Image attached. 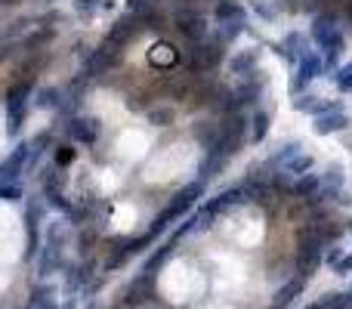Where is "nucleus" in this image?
<instances>
[{"mask_svg": "<svg viewBox=\"0 0 352 309\" xmlns=\"http://www.w3.org/2000/svg\"><path fill=\"white\" fill-rule=\"evenodd\" d=\"M259 47H247V49H235V53L226 56V62H222V68H226L232 78H244V74L257 71L259 68Z\"/></svg>", "mask_w": 352, "mask_h": 309, "instance_id": "14", "label": "nucleus"}, {"mask_svg": "<svg viewBox=\"0 0 352 309\" xmlns=\"http://www.w3.org/2000/svg\"><path fill=\"white\" fill-rule=\"evenodd\" d=\"M232 93H235V99H238L241 111L257 108V105L266 99V93H269V74H266L263 68H257V71L244 74V78H235Z\"/></svg>", "mask_w": 352, "mask_h": 309, "instance_id": "5", "label": "nucleus"}, {"mask_svg": "<svg viewBox=\"0 0 352 309\" xmlns=\"http://www.w3.org/2000/svg\"><path fill=\"white\" fill-rule=\"evenodd\" d=\"M167 19H170V37L183 47H195V43L207 41L210 10L204 3H173Z\"/></svg>", "mask_w": 352, "mask_h": 309, "instance_id": "2", "label": "nucleus"}, {"mask_svg": "<svg viewBox=\"0 0 352 309\" xmlns=\"http://www.w3.org/2000/svg\"><path fill=\"white\" fill-rule=\"evenodd\" d=\"M340 22H346L352 31V0H343V6H340Z\"/></svg>", "mask_w": 352, "mask_h": 309, "instance_id": "30", "label": "nucleus"}, {"mask_svg": "<svg viewBox=\"0 0 352 309\" xmlns=\"http://www.w3.org/2000/svg\"><path fill=\"white\" fill-rule=\"evenodd\" d=\"M331 78H333V87H337L340 93H352V62H346V65H337Z\"/></svg>", "mask_w": 352, "mask_h": 309, "instance_id": "24", "label": "nucleus"}, {"mask_svg": "<svg viewBox=\"0 0 352 309\" xmlns=\"http://www.w3.org/2000/svg\"><path fill=\"white\" fill-rule=\"evenodd\" d=\"M269 130H272V108H266V105L250 108V115H247V142H253V146L266 142Z\"/></svg>", "mask_w": 352, "mask_h": 309, "instance_id": "15", "label": "nucleus"}, {"mask_svg": "<svg viewBox=\"0 0 352 309\" xmlns=\"http://www.w3.org/2000/svg\"><path fill=\"white\" fill-rule=\"evenodd\" d=\"M62 222V220H59ZM59 222H53V226L47 229V241L40 244V251H37V275L47 278L53 275L56 269L62 266V244H59Z\"/></svg>", "mask_w": 352, "mask_h": 309, "instance_id": "9", "label": "nucleus"}, {"mask_svg": "<svg viewBox=\"0 0 352 309\" xmlns=\"http://www.w3.org/2000/svg\"><path fill=\"white\" fill-rule=\"evenodd\" d=\"M337 99H321V96H315V93H300V96H294V108L296 111H303V115H321V111H331V108H337Z\"/></svg>", "mask_w": 352, "mask_h": 309, "instance_id": "19", "label": "nucleus"}, {"mask_svg": "<svg viewBox=\"0 0 352 309\" xmlns=\"http://www.w3.org/2000/svg\"><path fill=\"white\" fill-rule=\"evenodd\" d=\"M318 179H321V185H318V198H321L325 204L343 195V183H346L343 164H331L325 173H318Z\"/></svg>", "mask_w": 352, "mask_h": 309, "instance_id": "16", "label": "nucleus"}, {"mask_svg": "<svg viewBox=\"0 0 352 309\" xmlns=\"http://www.w3.org/2000/svg\"><path fill=\"white\" fill-rule=\"evenodd\" d=\"M19 309H28V306H19Z\"/></svg>", "mask_w": 352, "mask_h": 309, "instance_id": "35", "label": "nucleus"}, {"mask_svg": "<svg viewBox=\"0 0 352 309\" xmlns=\"http://www.w3.org/2000/svg\"><path fill=\"white\" fill-rule=\"evenodd\" d=\"M189 133H191V139L207 152V148L216 142V136H220V117H216V121H210V117H198V121L189 127Z\"/></svg>", "mask_w": 352, "mask_h": 309, "instance_id": "18", "label": "nucleus"}, {"mask_svg": "<svg viewBox=\"0 0 352 309\" xmlns=\"http://www.w3.org/2000/svg\"><path fill=\"white\" fill-rule=\"evenodd\" d=\"M333 272H337V275H349L352 272V253H343V260L333 266Z\"/></svg>", "mask_w": 352, "mask_h": 309, "instance_id": "29", "label": "nucleus"}, {"mask_svg": "<svg viewBox=\"0 0 352 309\" xmlns=\"http://www.w3.org/2000/svg\"><path fill=\"white\" fill-rule=\"evenodd\" d=\"M303 309H346V294H325Z\"/></svg>", "mask_w": 352, "mask_h": 309, "instance_id": "26", "label": "nucleus"}, {"mask_svg": "<svg viewBox=\"0 0 352 309\" xmlns=\"http://www.w3.org/2000/svg\"><path fill=\"white\" fill-rule=\"evenodd\" d=\"M306 49H312V43H309V34H306V31H296V28L284 31V37L275 43V56L281 62H288L290 68L296 65V59H300Z\"/></svg>", "mask_w": 352, "mask_h": 309, "instance_id": "11", "label": "nucleus"}, {"mask_svg": "<svg viewBox=\"0 0 352 309\" xmlns=\"http://www.w3.org/2000/svg\"><path fill=\"white\" fill-rule=\"evenodd\" d=\"M346 229H349V235H352V220H349V226H346Z\"/></svg>", "mask_w": 352, "mask_h": 309, "instance_id": "33", "label": "nucleus"}, {"mask_svg": "<svg viewBox=\"0 0 352 309\" xmlns=\"http://www.w3.org/2000/svg\"><path fill=\"white\" fill-rule=\"evenodd\" d=\"M78 19H96L102 12V0H71Z\"/></svg>", "mask_w": 352, "mask_h": 309, "instance_id": "25", "label": "nucleus"}, {"mask_svg": "<svg viewBox=\"0 0 352 309\" xmlns=\"http://www.w3.org/2000/svg\"><path fill=\"white\" fill-rule=\"evenodd\" d=\"M269 309H281V306H275V303H272V306H269Z\"/></svg>", "mask_w": 352, "mask_h": 309, "instance_id": "34", "label": "nucleus"}, {"mask_svg": "<svg viewBox=\"0 0 352 309\" xmlns=\"http://www.w3.org/2000/svg\"><path fill=\"white\" fill-rule=\"evenodd\" d=\"M250 12L263 22H275L281 16V6H278V0H250Z\"/></svg>", "mask_w": 352, "mask_h": 309, "instance_id": "23", "label": "nucleus"}, {"mask_svg": "<svg viewBox=\"0 0 352 309\" xmlns=\"http://www.w3.org/2000/svg\"><path fill=\"white\" fill-rule=\"evenodd\" d=\"M22 198H25V189L19 183L0 185V201H22Z\"/></svg>", "mask_w": 352, "mask_h": 309, "instance_id": "27", "label": "nucleus"}, {"mask_svg": "<svg viewBox=\"0 0 352 309\" xmlns=\"http://www.w3.org/2000/svg\"><path fill=\"white\" fill-rule=\"evenodd\" d=\"M154 3H170V0H154Z\"/></svg>", "mask_w": 352, "mask_h": 309, "instance_id": "32", "label": "nucleus"}, {"mask_svg": "<svg viewBox=\"0 0 352 309\" xmlns=\"http://www.w3.org/2000/svg\"><path fill=\"white\" fill-rule=\"evenodd\" d=\"M28 309H59L53 284H37V288L31 290V306Z\"/></svg>", "mask_w": 352, "mask_h": 309, "instance_id": "22", "label": "nucleus"}, {"mask_svg": "<svg viewBox=\"0 0 352 309\" xmlns=\"http://www.w3.org/2000/svg\"><path fill=\"white\" fill-rule=\"evenodd\" d=\"M40 198H43V201H47L53 210H59V214L74 216V204L68 201L65 192H62V179H59V173H56L53 164L43 167V173H40Z\"/></svg>", "mask_w": 352, "mask_h": 309, "instance_id": "8", "label": "nucleus"}, {"mask_svg": "<svg viewBox=\"0 0 352 309\" xmlns=\"http://www.w3.org/2000/svg\"><path fill=\"white\" fill-rule=\"evenodd\" d=\"M281 170H284V173H290V176L296 179V176H303V173H312V170H315V158H312L309 152H303V148H300L296 154H290V158L284 161Z\"/></svg>", "mask_w": 352, "mask_h": 309, "instance_id": "20", "label": "nucleus"}, {"mask_svg": "<svg viewBox=\"0 0 352 309\" xmlns=\"http://www.w3.org/2000/svg\"><path fill=\"white\" fill-rule=\"evenodd\" d=\"M56 148V154H53V158H56V164H71V158H74V148L71 146H68V142H59V146H53Z\"/></svg>", "mask_w": 352, "mask_h": 309, "instance_id": "28", "label": "nucleus"}, {"mask_svg": "<svg viewBox=\"0 0 352 309\" xmlns=\"http://www.w3.org/2000/svg\"><path fill=\"white\" fill-rule=\"evenodd\" d=\"M59 309H74V300H68V303H65V306H59Z\"/></svg>", "mask_w": 352, "mask_h": 309, "instance_id": "31", "label": "nucleus"}, {"mask_svg": "<svg viewBox=\"0 0 352 309\" xmlns=\"http://www.w3.org/2000/svg\"><path fill=\"white\" fill-rule=\"evenodd\" d=\"M37 90V74H12V80L3 90V115H6V136H19L28 121L31 99Z\"/></svg>", "mask_w": 352, "mask_h": 309, "instance_id": "3", "label": "nucleus"}, {"mask_svg": "<svg viewBox=\"0 0 352 309\" xmlns=\"http://www.w3.org/2000/svg\"><path fill=\"white\" fill-rule=\"evenodd\" d=\"M204 192H207V183H204V179H189V183L185 185H179L176 192H173L170 198H167L164 201V207H161V214L154 216L152 220V226L145 229L148 235H152V238H158V235H164L167 229L173 226V220H183L185 214H189L191 207H195L198 201H201L204 198Z\"/></svg>", "mask_w": 352, "mask_h": 309, "instance_id": "4", "label": "nucleus"}, {"mask_svg": "<svg viewBox=\"0 0 352 309\" xmlns=\"http://www.w3.org/2000/svg\"><path fill=\"white\" fill-rule=\"evenodd\" d=\"M309 43L325 59V74L340 65V56L346 49V34L340 28V10H318L309 19Z\"/></svg>", "mask_w": 352, "mask_h": 309, "instance_id": "1", "label": "nucleus"}, {"mask_svg": "<svg viewBox=\"0 0 352 309\" xmlns=\"http://www.w3.org/2000/svg\"><path fill=\"white\" fill-rule=\"evenodd\" d=\"M349 124H352V117L343 111V105H337V108L321 111V115L312 117V133L315 136H333V133L349 130Z\"/></svg>", "mask_w": 352, "mask_h": 309, "instance_id": "12", "label": "nucleus"}, {"mask_svg": "<svg viewBox=\"0 0 352 309\" xmlns=\"http://www.w3.org/2000/svg\"><path fill=\"white\" fill-rule=\"evenodd\" d=\"M117 309H127V306H117Z\"/></svg>", "mask_w": 352, "mask_h": 309, "instance_id": "36", "label": "nucleus"}, {"mask_svg": "<svg viewBox=\"0 0 352 309\" xmlns=\"http://www.w3.org/2000/svg\"><path fill=\"white\" fill-rule=\"evenodd\" d=\"M43 216V204L31 198L28 207H25V235H28V244H25V260H34L40 251V220Z\"/></svg>", "mask_w": 352, "mask_h": 309, "instance_id": "13", "label": "nucleus"}, {"mask_svg": "<svg viewBox=\"0 0 352 309\" xmlns=\"http://www.w3.org/2000/svg\"><path fill=\"white\" fill-rule=\"evenodd\" d=\"M28 158H31V142H16V148L0 161V185L19 183L22 173L28 170Z\"/></svg>", "mask_w": 352, "mask_h": 309, "instance_id": "10", "label": "nucleus"}, {"mask_svg": "<svg viewBox=\"0 0 352 309\" xmlns=\"http://www.w3.org/2000/svg\"><path fill=\"white\" fill-rule=\"evenodd\" d=\"M247 22H250V19H226V22H210V37L228 49L247 31Z\"/></svg>", "mask_w": 352, "mask_h": 309, "instance_id": "17", "label": "nucleus"}, {"mask_svg": "<svg viewBox=\"0 0 352 309\" xmlns=\"http://www.w3.org/2000/svg\"><path fill=\"white\" fill-rule=\"evenodd\" d=\"M321 74H325V59H321L318 49H306V53L296 59L294 65V78H290V96H300V93L309 90V84L312 80H318Z\"/></svg>", "mask_w": 352, "mask_h": 309, "instance_id": "6", "label": "nucleus"}, {"mask_svg": "<svg viewBox=\"0 0 352 309\" xmlns=\"http://www.w3.org/2000/svg\"><path fill=\"white\" fill-rule=\"evenodd\" d=\"M303 288H306V278H290L288 284H284V288H278V294H275V306H281V309H288L290 303L296 300V297L303 294Z\"/></svg>", "mask_w": 352, "mask_h": 309, "instance_id": "21", "label": "nucleus"}, {"mask_svg": "<svg viewBox=\"0 0 352 309\" xmlns=\"http://www.w3.org/2000/svg\"><path fill=\"white\" fill-rule=\"evenodd\" d=\"M102 133H105L102 121H99V117H93V115H71V117H65V136L71 142H78V146H84V148H96L99 142H102Z\"/></svg>", "mask_w": 352, "mask_h": 309, "instance_id": "7", "label": "nucleus"}]
</instances>
